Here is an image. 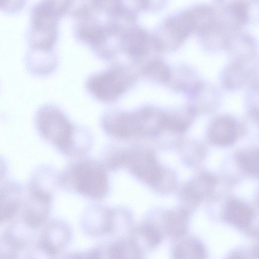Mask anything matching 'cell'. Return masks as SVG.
I'll use <instances>...</instances> for the list:
<instances>
[{
  "label": "cell",
  "mask_w": 259,
  "mask_h": 259,
  "mask_svg": "<svg viewBox=\"0 0 259 259\" xmlns=\"http://www.w3.org/2000/svg\"><path fill=\"white\" fill-rule=\"evenodd\" d=\"M75 2L69 10L75 37L101 58H110L113 55L112 40L116 34L117 5L103 1Z\"/></svg>",
  "instance_id": "6da1fadb"
},
{
  "label": "cell",
  "mask_w": 259,
  "mask_h": 259,
  "mask_svg": "<svg viewBox=\"0 0 259 259\" xmlns=\"http://www.w3.org/2000/svg\"><path fill=\"white\" fill-rule=\"evenodd\" d=\"M34 123L41 138L64 156L83 157L92 147L91 132L73 123L64 111L54 103L40 106L35 112Z\"/></svg>",
  "instance_id": "7a4b0ae2"
},
{
  "label": "cell",
  "mask_w": 259,
  "mask_h": 259,
  "mask_svg": "<svg viewBox=\"0 0 259 259\" xmlns=\"http://www.w3.org/2000/svg\"><path fill=\"white\" fill-rule=\"evenodd\" d=\"M71 1L43 0L30 11L26 39L28 45L25 57L55 58V46L59 37L60 19L70 10Z\"/></svg>",
  "instance_id": "3957f363"
},
{
  "label": "cell",
  "mask_w": 259,
  "mask_h": 259,
  "mask_svg": "<svg viewBox=\"0 0 259 259\" xmlns=\"http://www.w3.org/2000/svg\"><path fill=\"white\" fill-rule=\"evenodd\" d=\"M58 188L85 199H103L108 189L107 176L103 166L91 158H77L59 172Z\"/></svg>",
  "instance_id": "277c9868"
},
{
  "label": "cell",
  "mask_w": 259,
  "mask_h": 259,
  "mask_svg": "<svg viewBox=\"0 0 259 259\" xmlns=\"http://www.w3.org/2000/svg\"><path fill=\"white\" fill-rule=\"evenodd\" d=\"M54 193L27 183L19 214L20 221L31 229L45 225L48 222Z\"/></svg>",
  "instance_id": "5b68a950"
},
{
  "label": "cell",
  "mask_w": 259,
  "mask_h": 259,
  "mask_svg": "<svg viewBox=\"0 0 259 259\" xmlns=\"http://www.w3.org/2000/svg\"><path fill=\"white\" fill-rule=\"evenodd\" d=\"M85 88L94 99L104 102L114 100L122 91V78L115 69L94 71L85 80Z\"/></svg>",
  "instance_id": "8992f818"
},
{
  "label": "cell",
  "mask_w": 259,
  "mask_h": 259,
  "mask_svg": "<svg viewBox=\"0 0 259 259\" xmlns=\"http://www.w3.org/2000/svg\"><path fill=\"white\" fill-rule=\"evenodd\" d=\"M255 219L251 208L238 200L228 202L222 215L223 222L227 225L252 238L259 236V224L255 222Z\"/></svg>",
  "instance_id": "52a82bcc"
},
{
  "label": "cell",
  "mask_w": 259,
  "mask_h": 259,
  "mask_svg": "<svg viewBox=\"0 0 259 259\" xmlns=\"http://www.w3.org/2000/svg\"><path fill=\"white\" fill-rule=\"evenodd\" d=\"M25 187L16 181L8 180L1 187V222L11 223L20 214Z\"/></svg>",
  "instance_id": "ba28073f"
},
{
  "label": "cell",
  "mask_w": 259,
  "mask_h": 259,
  "mask_svg": "<svg viewBox=\"0 0 259 259\" xmlns=\"http://www.w3.org/2000/svg\"><path fill=\"white\" fill-rule=\"evenodd\" d=\"M217 12L218 22L228 32L239 30L250 22L248 1H223Z\"/></svg>",
  "instance_id": "9c48e42d"
},
{
  "label": "cell",
  "mask_w": 259,
  "mask_h": 259,
  "mask_svg": "<svg viewBox=\"0 0 259 259\" xmlns=\"http://www.w3.org/2000/svg\"><path fill=\"white\" fill-rule=\"evenodd\" d=\"M71 236V230L66 223L54 220L45 225L37 242L56 256L69 243Z\"/></svg>",
  "instance_id": "30bf717a"
},
{
  "label": "cell",
  "mask_w": 259,
  "mask_h": 259,
  "mask_svg": "<svg viewBox=\"0 0 259 259\" xmlns=\"http://www.w3.org/2000/svg\"><path fill=\"white\" fill-rule=\"evenodd\" d=\"M258 43L250 33L241 30L229 33L225 50L232 60L248 61L257 54Z\"/></svg>",
  "instance_id": "8fae6325"
},
{
  "label": "cell",
  "mask_w": 259,
  "mask_h": 259,
  "mask_svg": "<svg viewBox=\"0 0 259 259\" xmlns=\"http://www.w3.org/2000/svg\"><path fill=\"white\" fill-rule=\"evenodd\" d=\"M84 232L93 236L112 231V212L97 205L89 207L82 219Z\"/></svg>",
  "instance_id": "7c38bea8"
},
{
  "label": "cell",
  "mask_w": 259,
  "mask_h": 259,
  "mask_svg": "<svg viewBox=\"0 0 259 259\" xmlns=\"http://www.w3.org/2000/svg\"><path fill=\"white\" fill-rule=\"evenodd\" d=\"M248 61L232 60L222 70L220 76L222 86L229 91H235L248 84Z\"/></svg>",
  "instance_id": "4fadbf2b"
},
{
  "label": "cell",
  "mask_w": 259,
  "mask_h": 259,
  "mask_svg": "<svg viewBox=\"0 0 259 259\" xmlns=\"http://www.w3.org/2000/svg\"><path fill=\"white\" fill-rule=\"evenodd\" d=\"M210 136L211 140L219 145L227 146L233 143L238 136L235 121L227 115L218 117L212 124Z\"/></svg>",
  "instance_id": "5bb4252c"
},
{
  "label": "cell",
  "mask_w": 259,
  "mask_h": 259,
  "mask_svg": "<svg viewBox=\"0 0 259 259\" xmlns=\"http://www.w3.org/2000/svg\"><path fill=\"white\" fill-rule=\"evenodd\" d=\"M174 259H207V253L203 244L191 237L185 238L174 247Z\"/></svg>",
  "instance_id": "9a60e30c"
},
{
  "label": "cell",
  "mask_w": 259,
  "mask_h": 259,
  "mask_svg": "<svg viewBox=\"0 0 259 259\" xmlns=\"http://www.w3.org/2000/svg\"><path fill=\"white\" fill-rule=\"evenodd\" d=\"M102 252L104 259H142L138 246L132 241H119Z\"/></svg>",
  "instance_id": "2e32d148"
},
{
  "label": "cell",
  "mask_w": 259,
  "mask_h": 259,
  "mask_svg": "<svg viewBox=\"0 0 259 259\" xmlns=\"http://www.w3.org/2000/svg\"><path fill=\"white\" fill-rule=\"evenodd\" d=\"M137 239L148 247H154L161 241V235L157 227L146 224L140 226L136 231Z\"/></svg>",
  "instance_id": "e0dca14e"
},
{
  "label": "cell",
  "mask_w": 259,
  "mask_h": 259,
  "mask_svg": "<svg viewBox=\"0 0 259 259\" xmlns=\"http://www.w3.org/2000/svg\"><path fill=\"white\" fill-rule=\"evenodd\" d=\"M239 162L246 172L259 177V149L241 153L239 155Z\"/></svg>",
  "instance_id": "ac0fdd59"
},
{
  "label": "cell",
  "mask_w": 259,
  "mask_h": 259,
  "mask_svg": "<svg viewBox=\"0 0 259 259\" xmlns=\"http://www.w3.org/2000/svg\"><path fill=\"white\" fill-rule=\"evenodd\" d=\"M187 227V218L183 212L171 214L168 220L167 231L171 235L182 236Z\"/></svg>",
  "instance_id": "d6986e66"
},
{
  "label": "cell",
  "mask_w": 259,
  "mask_h": 259,
  "mask_svg": "<svg viewBox=\"0 0 259 259\" xmlns=\"http://www.w3.org/2000/svg\"><path fill=\"white\" fill-rule=\"evenodd\" d=\"M56 256L47 250L39 243L28 251L25 259H54Z\"/></svg>",
  "instance_id": "ffe728a7"
},
{
  "label": "cell",
  "mask_w": 259,
  "mask_h": 259,
  "mask_svg": "<svg viewBox=\"0 0 259 259\" xmlns=\"http://www.w3.org/2000/svg\"><path fill=\"white\" fill-rule=\"evenodd\" d=\"M249 85H259V55H256L248 61Z\"/></svg>",
  "instance_id": "44dd1931"
},
{
  "label": "cell",
  "mask_w": 259,
  "mask_h": 259,
  "mask_svg": "<svg viewBox=\"0 0 259 259\" xmlns=\"http://www.w3.org/2000/svg\"><path fill=\"white\" fill-rule=\"evenodd\" d=\"M224 259H250L247 248L237 247L231 250Z\"/></svg>",
  "instance_id": "7402d4cb"
},
{
  "label": "cell",
  "mask_w": 259,
  "mask_h": 259,
  "mask_svg": "<svg viewBox=\"0 0 259 259\" xmlns=\"http://www.w3.org/2000/svg\"><path fill=\"white\" fill-rule=\"evenodd\" d=\"M254 241L247 248L250 259H259V236L253 238Z\"/></svg>",
  "instance_id": "603a6c76"
},
{
  "label": "cell",
  "mask_w": 259,
  "mask_h": 259,
  "mask_svg": "<svg viewBox=\"0 0 259 259\" xmlns=\"http://www.w3.org/2000/svg\"><path fill=\"white\" fill-rule=\"evenodd\" d=\"M60 259H81V252H74L64 255Z\"/></svg>",
  "instance_id": "cb8c5ba5"
}]
</instances>
